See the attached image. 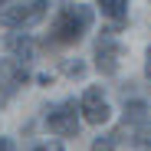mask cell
Here are the masks:
<instances>
[{
    "label": "cell",
    "mask_w": 151,
    "mask_h": 151,
    "mask_svg": "<svg viewBox=\"0 0 151 151\" xmlns=\"http://www.w3.org/2000/svg\"><path fill=\"white\" fill-rule=\"evenodd\" d=\"M0 151H17V145H13V138H0Z\"/></svg>",
    "instance_id": "obj_14"
},
{
    "label": "cell",
    "mask_w": 151,
    "mask_h": 151,
    "mask_svg": "<svg viewBox=\"0 0 151 151\" xmlns=\"http://www.w3.org/2000/svg\"><path fill=\"white\" fill-rule=\"evenodd\" d=\"M92 20H95V13H92L89 7H79V4L63 7L59 17L53 20V30H49V33H53V43H59V46H72V43H79V40L89 33Z\"/></svg>",
    "instance_id": "obj_1"
},
{
    "label": "cell",
    "mask_w": 151,
    "mask_h": 151,
    "mask_svg": "<svg viewBox=\"0 0 151 151\" xmlns=\"http://www.w3.org/2000/svg\"><path fill=\"white\" fill-rule=\"evenodd\" d=\"M7 102H10V92H7V89H0V109H4Z\"/></svg>",
    "instance_id": "obj_16"
},
{
    "label": "cell",
    "mask_w": 151,
    "mask_h": 151,
    "mask_svg": "<svg viewBox=\"0 0 151 151\" xmlns=\"http://www.w3.org/2000/svg\"><path fill=\"white\" fill-rule=\"evenodd\" d=\"M46 128L59 138H76L79 135V105L76 102H59L46 112Z\"/></svg>",
    "instance_id": "obj_2"
},
{
    "label": "cell",
    "mask_w": 151,
    "mask_h": 151,
    "mask_svg": "<svg viewBox=\"0 0 151 151\" xmlns=\"http://www.w3.org/2000/svg\"><path fill=\"white\" fill-rule=\"evenodd\" d=\"M79 112H82V118H86L89 125H105V122L112 118L109 99H105V92L99 89V86H89V89L82 92V99H79Z\"/></svg>",
    "instance_id": "obj_4"
},
{
    "label": "cell",
    "mask_w": 151,
    "mask_h": 151,
    "mask_svg": "<svg viewBox=\"0 0 151 151\" xmlns=\"http://www.w3.org/2000/svg\"><path fill=\"white\" fill-rule=\"evenodd\" d=\"M27 82H30L27 63H20V59H13V56H7L4 63H0V89H7V92L13 95L17 89H23Z\"/></svg>",
    "instance_id": "obj_6"
},
{
    "label": "cell",
    "mask_w": 151,
    "mask_h": 151,
    "mask_svg": "<svg viewBox=\"0 0 151 151\" xmlns=\"http://www.w3.org/2000/svg\"><path fill=\"white\" fill-rule=\"evenodd\" d=\"M46 10V0H36V4H20V7H7V10H0V27H7V30H23L27 23H36Z\"/></svg>",
    "instance_id": "obj_5"
},
{
    "label": "cell",
    "mask_w": 151,
    "mask_h": 151,
    "mask_svg": "<svg viewBox=\"0 0 151 151\" xmlns=\"http://www.w3.org/2000/svg\"><path fill=\"white\" fill-rule=\"evenodd\" d=\"M145 76L151 79V46H148V59H145Z\"/></svg>",
    "instance_id": "obj_15"
},
{
    "label": "cell",
    "mask_w": 151,
    "mask_h": 151,
    "mask_svg": "<svg viewBox=\"0 0 151 151\" xmlns=\"http://www.w3.org/2000/svg\"><path fill=\"white\" fill-rule=\"evenodd\" d=\"M99 7H102L105 17L115 20V27H122V23L128 20V0H99Z\"/></svg>",
    "instance_id": "obj_8"
},
{
    "label": "cell",
    "mask_w": 151,
    "mask_h": 151,
    "mask_svg": "<svg viewBox=\"0 0 151 151\" xmlns=\"http://www.w3.org/2000/svg\"><path fill=\"white\" fill-rule=\"evenodd\" d=\"M33 151H66V148H63L59 141H46V145H36Z\"/></svg>",
    "instance_id": "obj_13"
},
{
    "label": "cell",
    "mask_w": 151,
    "mask_h": 151,
    "mask_svg": "<svg viewBox=\"0 0 151 151\" xmlns=\"http://www.w3.org/2000/svg\"><path fill=\"white\" fill-rule=\"evenodd\" d=\"M148 122V105L145 102H125V125H141Z\"/></svg>",
    "instance_id": "obj_9"
},
{
    "label": "cell",
    "mask_w": 151,
    "mask_h": 151,
    "mask_svg": "<svg viewBox=\"0 0 151 151\" xmlns=\"http://www.w3.org/2000/svg\"><path fill=\"white\" fill-rule=\"evenodd\" d=\"M135 135H138V145L141 148H151V122H141L135 128Z\"/></svg>",
    "instance_id": "obj_11"
},
{
    "label": "cell",
    "mask_w": 151,
    "mask_h": 151,
    "mask_svg": "<svg viewBox=\"0 0 151 151\" xmlns=\"http://www.w3.org/2000/svg\"><path fill=\"white\" fill-rule=\"evenodd\" d=\"M122 56H125V49H122V43L112 36V30L99 36V43H95V69L102 72V76H115Z\"/></svg>",
    "instance_id": "obj_3"
},
{
    "label": "cell",
    "mask_w": 151,
    "mask_h": 151,
    "mask_svg": "<svg viewBox=\"0 0 151 151\" xmlns=\"http://www.w3.org/2000/svg\"><path fill=\"white\" fill-rule=\"evenodd\" d=\"M4 46H7V53H10L13 59H20V63L33 59V53H36V43L30 40V33H10V36L4 40Z\"/></svg>",
    "instance_id": "obj_7"
},
{
    "label": "cell",
    "mask_w": 151,
    "mask_h": 151,
    "mask_svg": "<svg viewBox=\"0 0 151 151\" xmlns=\"http://www.w3.org/2000/svg\"><path fill=\"white\" fill-rule=\"evenodd\" d=\"M82 72H86V66H82L79 59H76V63H66V76H72V79H79Z\"/></svg>",
    "instance_id": "obj_12"
},
{
    "label": "cell",
    "mask_w": 151,
    "mask_h": 151,
    "mask_svg": "<svg viewBox=\"0 0 151 151\" xmlns=\"http://www.w3.org/2000/svg\"><path fill=\"white\" fill-rule=\"evenodd\" d=\"M92 151H115V135H99L92 141Z\"/></svg>",
    "instance_id": "obj_10"
},
{
    "label": "cell",
    "mask_w": 151,
    "mask_h": 151,
    "mask_svg": "<svg viewBox=\"0 0 151 151\" xmlns=\"http://www.w3.org/2000/svg\"><path fill=\"white\" fill-rule=\"evenodd\" d=\"M0 4H4V0H0Z\"/></svg>",
    "instance_id": "obj_17"
}]
</instances>
